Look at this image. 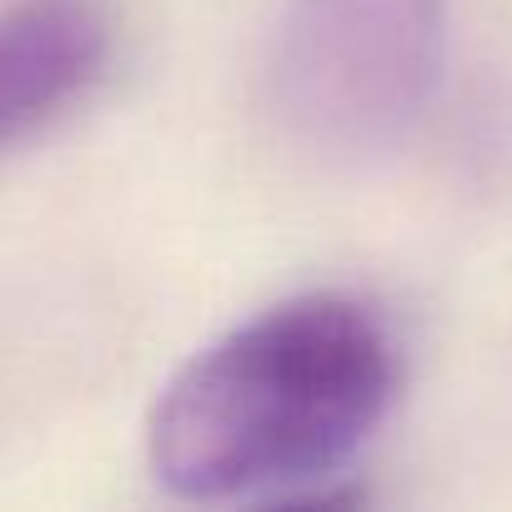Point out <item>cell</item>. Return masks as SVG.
Listing matches in <instances>:
<instances>
[{"label": "cell", "instance_id": "1", "mask_svg": "<svg viewBox=\"0 0 512 512\" xmlns=\"http://www.w3.org/2000/svg\"><path fill=\"white\" fill-rule=\"evenodd\" d=\"M397 397L387 322L342 292H307L201 347L156 397L146 457L186 502H332L322 487Z\"/></svg>", "mask_w": 512, "mask_h": 512}, {"label": "cell", "instance_id": "2", "mask_svg": "<svg viewBox=\"0 0 512 512\" xmlns=\"http://www.w3.org/2000/svg\"><path fill=\"white\" fill-rule=\"evenodd\" d=\"M447 0H287L272 41V111L322 161L392 151L442 76Z\"/></svg>", "mask_w": 512, "mask_h": 512}, {"label": "cell", "instance_id": "3", "mask_svg": "<svg viewBox=\"0 0 512 512\" xmlns=\"http://www.w3.org/2000/svg\"><path fill=\"white\" fill-rule=\"evenodd\" d=\"M116 51L106 0H6L0 6V151L81 106Z\"/></svg>", "mask_w": 512, "mask_h": 512}]
</instances>
